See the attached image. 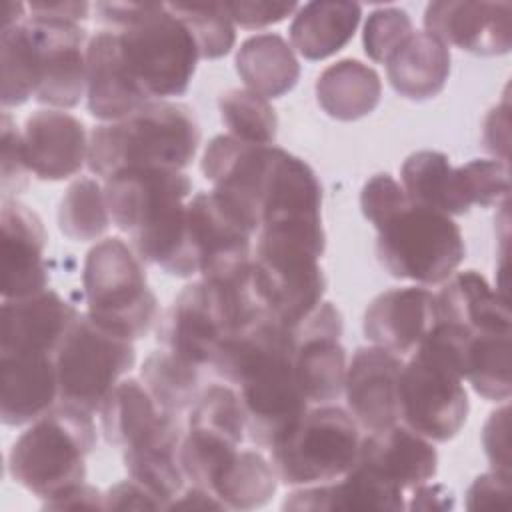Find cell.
I'll return each instance as SVG.
<instances>
[{
	"instance_id": "obj_6",
	"label": "cell",
	"mask_w": 512,
	"mask_h": 512,
	"mask_svg": "<svg viewBox=\"0 0 512 512\" xmlns=\"http://www.w3.org/2000/svg\"><path fill=\"white\" fill-rule=\"evenodd\" d=\"M468 410V392L456 356L430 330L400 370V424L430 442H448L466 424Z\"/></svg>"
},
{
	"instance_id": "obj_47",
	"label": "cell",
	"mask_w": 512,
	"mask_h": 512,
	"mask_svg": "<svg viewBox=\"0 0 512 512\" xmlns=\"http://www.w3.org/2000/svg\"><path fill=\"white\" fill-rule=\"evenodd\" d=\"M508 132V104L502 102L500 106L492 108L484 120V130H482V142L488 152L496 156V160L508 162V150L500 144L498 132Z\"/></svg>"
},
{
	"instance_id": "obj_20",
	"label": "cell",
	"mask_w": 512,
	"mask_h": 512,
	"mask_svg": "<svg viewBox=\"0 0 512 512\" xmlns=\"http://www.w3.org/2000/svg\"><path fill=\"white\" fill-rule=\"evenodd\" d=\"M86 102L94 118L112 122L152 102L128 72L116 30H100L86 42Z\"/></svg>"
},
{
	"instance_id": "obj_27",
	"label": "cell",
	"mask_w": 512,
	"mask_h": 512,
	"mask_svg": "<svg viewBox=\"0 0 512 512\" xmlns=\"http://www.w3.org/2000/svg\"><path fill=\"white\" fill-rule=\"evenodd\" d=\"M390 86L408 100L438 96L450 76V48L428 32H414L386 62Z\"/></svg>"
},
{
	"instance_id": "obj_16",
	"label": "cell",
	"mask_w": 512,
	"mask_h": 512,
	"mask_svg": "<svg viewBox=\"0 0 512 512\" xmlns=\"http://www.w3.org/2000/svg\"><path fill=\"white\" fill-rule=\"evenodd\" d=\"M402 356L380 346H360L346 370L344 396L352 418L364 432H378L400 422L398 380Z\"/></svg>"
},
{
	"instance_id": "obj_4",
	"label": "cell",
	"mask_w": 512,
	"mask_h": 512,
	"mask_svg": "<svg viewBox=\"0 0 512 512\" xmlns=\"http://www.w3.org/2000/svg\"><path fill=\"white\" fill-rule=\"evenodd\" d=\"M324 250L322 220L276 222L258 230L254 276L270 316L290 330L324 302Z\"/></svg>"
},
{
	"instance_id": "obj_26",
	"label": "cell",
	"mask_w": 512,
	"mask_h": 512,
	"mask_svg": "<svg viewBox=\"0 0 512 512\" xmlns=\"http://www.w3.org/2000/svg\"><path fill=\"white\" fill-rule=\"evenodd\" d=\"M362 6L346 0L300 4L288 26L290 46L306 60H324L340 52L356 34Z\"/></svg>"
},
{
	"instance_id": "obj_41",
	"label": "cell",
	"mask_w": 512,
	"mask_h": 512,
	"mask_svg": "<svg viewBox=\"0 0 512 512\" xmlns=\"http://www.w3.org/2000/svg\"><path fill=\"white\" fill-rule=\"evenodd\" d=\"M408 202V196L400 182H396L390 174H374L360 192V208L366 220L374 224V228L392 216L398 208Z\"/></svg>"
},
{
	"instance_id": "obj_3",
	"label": "cell",
	"mask_w": 512,
	"mask_h": 512,
	"mask_svg": "<svg viewBox=\"0 0 512 512\" xmlns=\"http://www.w3.org/2000/svg\"><path fill=\"white\" fill-rule=\"evenodd\" d=\"M198 146L194 110L180 102L154 100L126 118L98 124L90 132L86 164L104 180L126 168L184 170Z\"/></svg>"
},
{
	"instance_id": "obj_1",
	"label": "cell",
	"mask_w": 512,
	"mask_h": 512,
	"mask_svg": "<svg viewBox=\"0 0 512 512\" xmlns=\"http://www.w3.org/2000/svg\"><path fill=\"white\" fill-rule=\"evenodd\" d=\"M294 334L266 314L230 334L210 368L240 396L246 416V438L270 448L306 410L294 376Z\"/></svg>"
},
{
	"instance_id": "obj_45",
	"label": "cell",
	"mask_w": 512,
	"mask_h": 512,
	"mask_svg": "<svg viewBox=\"0 0 512 512\" xmlns=\"http://www.w3.org/2000/svg\"><path fill=\"white\" fill-rule=\"evenodd\" d=\"M104 510H162V504L144 486L128 478L104 492Z\"/></svg>"
},
{
	"instance_id": "obj_28",
	"label": "cell",
	"mask_w": 512,
	"mask_h": 512,
	"mask_svg": "<svg viewBox=\"0 0 512 512\" xmlns=\"http://www.w3.org/2000/svg\"><path fill=\"white\" fill-rule=\"evenodd\" d=\"M380 98V74L356 58H342L326 66L316 80V100L334 120L364 118L376 110Z\"/></svg>"
},
{
	"instance_id": "obj_46",
	"label": "cell",
	"mask_w": 512,
	"mask_h": 512,
	"mask_svg": "<svg viewBox=\"0 0 512 512\" xmlns=\"http://www.w3.org/2000/svg\"><path fill=\"white\" fill-rule=\"evenodd\" d=\"M44 510H104V492L80 482L42 504Z\"/></svg>"
},
{
	"instance_id": "obj_19",
	"label": "cell",
	"mask_w": 512,
	"mask_h": 512,
	"mask_svg": "<svg viewBox=\"0 0 512 512\" xmlns=\"http://www.w3.org/2000/svg\"><path fill=\"white\" fill-rule=\"evenodd\" d=\"M436 324V294L424 286L390 288L366 308L364 336L384 350L410 356Z\"/></svg>"
},
{
	"instance_id": "obj_25",
	"label": "cell",
	"mask_w": 512,
	"mask_h": 512,
	"mask_svg": "<svg viewBox=\"0 0 512 512\" xmlns=\"http://www.w3.org/2000/svg\"><path fill=\"white\" fill-rule=\"evenodd\" d=\"M436 322L468 332H510L508 298L476 270L454 272L436 292Z\"/></svg>"
},
{
	"instance_id": "obj_33",
	"label": "cell",
	"mask_w": 512,
	"mask_h": 512,
	"mask_svg": "<svg viewBox=\"0 0 512 512\" xmlns=\"http://www.w3.org/2000/svg\"><path fill=\"white\" fill-rule=\"evenodd\" d=\"M200 366L172 354L166 348L154 350L140 368V380L158 406L170 414H180L198 400L202 374Z\"/></svg>"
},
{
	"instance_id": "obj_43",
	"label": "cell",
	"mask_w": 512,
	"mask_h": 512,
	"mask_svg": "<svg viewBox=\"0 0 512 512\" xmlns=\"http://www.w3.org/2000/svg\"><path fill=\"white\" fill-rule=\"evenodd\" d=\"M508 404L496 408L482 430V446L492 470L510 474V448H508Z\"/></svg>"
},
{
	"instance_id": "obj_29",
	"label": "cell",
	"mask_w": 512,
	"mask_h": 512,
	"mask_svg": "<svg viewBox=\"0 0 512 512\" xmlns=\"http://www.w3.org/2000/svg\"><path fill=\"white\" fill-rule=\"evenodd\" d=\"M234 64L246 88L266 100L288 94L300 78V62L292 46L276 32L246 38L236 52Z\"/></svg>"
},
{
	"instance_id": "obj_10",
	"label": "cell",
	"mask_w": 512,
	"mask_h": 512,
	"mask_svg": "<svg viewBox=\"0 0 512 512\" xmlns=\"http://www.w3.org/2000/svg\"><path fill=\"white\" fill-rule=\"evenodd\" d=\"M134 364L132 340L80 312L54 352L58 402L94 414Z\"/></svg>"
},
{
	"instance_id": "obj_22",
	"label": "cell",
	"mask_w": 512,
	"mask_h": 512,
	"mask_svg": "<svg viewBox=\"0 0 512 512\" xmlns=\"http://www.w3.org/2000/svg\"><path fill=\"white\" fill-rule=\"evenodd\" d=\"M50 354H0V418L6 426L32 424L58 404Z\"/></svg>"
},
{
	"instance_id": "obj_40",
	"label": "cell",
	"mask_w": 512,
	"mask_h": 512,
	"mask_svg": "<svg viewBox=\"0 0 512 512\" xmlns=\"http://www.w3.org/2000/svg\"><path fill=\"white\" fill-rule=\"evenodd\" d=\"M2 198H14L28 186L30 168L24 156L22 132L10 118L8 110L2 112Z\"/></svg>"
},
{
	"instance_id": "obj_18",
	"label": "cell",
	"mask_w": 512,
	"mask_h": 512,
	"mask_svg": "<svg viewBox=\"0 0 512 512\" xmlns=\"http://www.w3.org/2000/svg\"><path fill=\"white\" fill-rule=\"evenodd\" d=\"M88 142L84 122L64 110H38L22 128L26 164L36 178L48 182L78 174L88 162Z\"/></svg>"
},
{
	"instance_id": "obj_21",
	"label": "cell",
	"mask_w": 512,
	"mask_h": 512,
	"mask_svg": "<svg viewBox=\"0 0 512 512\" xmlns=\"http://www.w3.org/2000/svg\"><path fill=\"white\" fill-rule=\"evenodd\" d=\"M408 494L438 472V452L430 440L404 424L362 434L358 458Z\"/></svg>"
},
{
	"instance_id": "obj_12",
	"label": "cell",
	"mask_w": 512,
	"mask_h": 512,
	"mask_svg": "<svg viewBox=\"0 0 512 512\" xmlns=\"http://www.w3.org/2000/svg\"><path fill=\"white\" fill-rule=\"evenodd\" d=\"M38 48L40 84L34 100L54 110H68L86 96V30L78 22L26 16Z\"/></svg>"
},
{
	"instance_id": "obj_7",
	"label": "cell",
	"mask_w": 512,
	"mask_h": 512,
	"mask_svg": "<svg viewBox=\"0 0 512 512\" xmlns=\"http://www.w3.org/2000/svg\"><path fill=\"white\" fill-rule=\"evenodd\" d=\"M82 286L86 312L132 342L144 338L158 320V300L148 286L144 262L122 238H104L88 250Z\"/></svg>"
},
{
	"instance_id": "obj_39",
	"label": "cell",
	"mask_w": 512,
	"mask_h": 512,
	"mask_svg": "<svg viewBox=\"0 0 512 512\" xmlns=\"http://www.w3.org/2000/svg\"><path fill=\"white\" fill-rule=\"evenodd\" d=\"M414 34L412 18L396 6L376 8L368 14L362 32L364 52L372 62L386 64Z\"/></svg>"
},
{
	"instance_id": "obj_48",
	"label": "cell",
	"mask_w": 512,
	"mask_h": 512,
	"mask_svg": "<svg viewBox=\"0 0 512 512\" xmlns=\"http://www.w3.org/2000/svg\"><path fill=\"white\" fill-rule=\"evenodd\" d=\"M30 14L48 16V18H60L70 22H82L90 14L88 2H68V0H56V2H30L26 4Z\"/></svg>"
},
{
	"instance_id": "obj_38",
	"label": "cell",
	"mask_w": 512,
	"mask_h": 512,
	"mask_svg": "<svg viewBox=\"0 0 512 512\" xmlns=\"http://www.w3.org/2000/svg\"><path fill=\"white\" fill-rule=\"evenodd\" d=\"M462 190L468 206H500L508 204L510 170L508 162L496 158H476L458 166Z\"/></svg>"
},
{
	"instance_id": "obj_34",
	"label": "cell",
	"mask_w": 512,
	"mask_h": 512,
	"mask_svg": "<svg viewBox=\"0 0 512 512\" xmlns=\"http://www.w3.org/2000/svg\"><path fill=\"white\" fill-rule=\"evenodd\" d=\"M26 20V18H24ZM18 22L0 32V62H2V108H14L36 96L40 84V62L36 42L26 26Z\"/></svg>"
},
{
	"instance_id": "obj_13",
	"label": "cell",
	"mask_w": 512,
	"mask_h": 512,
	"mask_svg": "<svg viewBox=\"0 0 512 512\" xmlns=\"http://www.w3.org/2000/svg\"><path fill=\"white\" fill-rule=\"evenodd\" d=\"M104 194L112 224L134 236L186 202L192 182L182 170L126 168L104 180Z\"/></svg>"
},
{
	"instance_id": "obj_44",
	"label": "cell",
	"mask_w": 512,
	"mask_h": 512,
	"mask_svg": "<svg viewBox=\"0 0 512 512\" xmlns=\"http://www.w3.org/2000/svg\"><path fill=\"white\" fill-rule=\"evenodd\" d=\"M510 496V474L490 470L480 474L466 492V506L478 508H504Z\"/></svg>"
},
{
	"instance_id": "obj_49",
	"label": "cell",
	"mask_w": 512,
	"mask_h": 512,
	"mask_svg": "<svg viewBox=\"0 0 512 512\" xmlns=\"http://www.w3.org/2000/svg\"><path fill=\"white\" fill-rule=\"evenodd\" d=\"M454 498L450 490L440 484H422L414 488L406 498V508L410 510H434V508H452Z\"/></svg>"
},
{
	"instance_id": "obj_11",
	"label": "cell",
	"mask_w": 512,
	"mask_h": 512,
	"mask_svg": "<svg viewBox=\"0 0 512 512\" xmlns=\"http://www.w3.org/2000/svg\"><path fill=\"white\" fill-rule=\"evenodd\" d=\"M342 330L340 310L326 300L292 328L294 376L308 404H332L344 392L348 358Z\"/></svg>"
},
{
	"instance_id": "obj_8",
	"label": "cell",
	"mask_w": 512,
	"mask_h": 512,
	"mask_svg": "<svg viewBox=\"0 0 512 512\" xmlns=\"http://www.w3.org/2000/svg\"><path fill=\"white\" fill-rule=\"evenodd\" d=\"M376 230L378 260L398 280L422 286L442 284L466 256L464 236L454 218L410 200Z\"/></svg>"
},
{
	"instance_id": "obj_24",
	"label": "cell",
	"mask_w": 512,
	"mask_h": 512,
	"mask_svg": "<svg viewBox=\"0 0 512 512\" xmlns=\"http://www.w3.org/2000/svg\"><path fill=\"white\" fill-rule=\"evenodd\" d=\"M454 348L462 378L490 402L510 398V332H468L436 322Z\"/></svg>"
},
{
	"instance_id": "obj_17",
	"label": "cell",
	"mask_w": 512,
	"mask_h": 512,
	"mask_svg": "<svg viewBox=\"0 0 512 512\" xmlns=\"http://www.w3.org/2000/svg\"><path fill=\"white\" fill-rule=\"evenodd\" d=\"M78 314L70 302L50 288L26 298L4 300L0 312V354L54 356Z\"/></svg>"
},
{
	"instance_id": "obj_2",
	"label": "cell",
	"mask_w": 512,
	"mask_h": 512,
	"mask_svg": "<svg viewBox=\"0 0 512 512\" xmlns=\"http://www.w3.org/2000/svg\"><path fill=\"white\" fill-rule=\"evenodd\" d=\"M96 18L118 32L124 64L154 100L186 94L200 60L192 32L162 2H98Z\"/></svg>"
},
{
	"instance_id": "obj_50",
	"label": "cell",
	"mask_w": 512,
	"mask_h": 512,
	"mask_svg": "<svg viewBox=\"0 0 512 512\" xmlns=\"http://www.w3.org/2000/svg\"><path fill=\"white\" fill-rule=\"evenodd\" d=\"M168 508H192V510H208V508H216L222 510L224 504L208 490L198 488V486H190L184 488L172 502ZM226 510V508H224Z\"/></svg>"
},
{
	"instance_id": "obj_15",
	"label": "cell",
	"mask_w": 512,
	"mask_h": 512,
	"mask_svg": "<svg viewBox=\"0 0 512 512\" xmlns=\"http://www.w3.org/2000/svg\"><path fill=\"white\" fill-rule=\"evenodd\" d=\"M2 296L26 298L48 288L44 262L48 234L42 218L16 198H2L0 208Z\"/></svg>"
},
{
	"instance_id": "obj_42",
	"label": "cell",
	"mask_w": 512,
	"mask_h": 512,
	"mask_svg": "<svg viewBox=\"0 0 512 512\" xmlns=\"http://www.w3.org/2000/svg\"><path fill=\"white\" fill-rule=\"evenodd\" d=\"M226 12L234 26L258 30L270 24H278L288 16H294L300 4L296 2H264V0H238L224 2Z\"/></svg>"
},
{
	"instance_id": "obj_37",
	"label": "cell",
	"mask_w": 512,
	"mask_h": 512,
	"mask_svg": "<svg viewBox=\"0 0 512 512\" xmlns=\"http://www.w3.org/2000/svg\"><path fill=\"white\" fill-rule=\"evenodd\" d=\"M170 8L192 32L200 58L216 60L234 48L236 28L224 2H176Z\"/></svg>"
},
{
	"instance_id": "obj_36",
	"label": "cell",
	"mask_w": 512,
	"mask_h": 512,
	"mask_svg": "<svg viewBox=\"0 0 512 512\" xmlns=\"http://www.w3.org/2000/svg\"><path fill=\"white\" fill-rule=\"evenodd\" d=\"M218 110L230 136L260 146H272L278 134V116L272 104L248 88L220 94Z\"/></svg>"
},
{
	"instance_id": "obj_9",
	"label": "cell",
	"mask_w": 512,
	"mask_h": 512,
	"mask_svg": "<svg viewBox=\"0 0 512 512\" xmlns=\"http://www.w3.org/2000/svg\"><path fill=\"white\" fill-rule=\"evenodd\" d=\"M362 432L352 414L334 404H316L268 448L276 476L286 486L326 484L356 462Z\"/></svg>"
},
{
	"instance_id": "obj_35",
	"label": "cell",
	"mask_w": 512,
	"mask_h": 512,
	"mask_svg": "<svg viewBox=\"0 0 512 512\" xmlns=\"http://www.w3.org/2000/svg\"><path fill=\"white\" fill-rule=\"evenodd\" d=\"M104 186L94 178L74 180L58 204V228L74 242L98 240L110 226Z\"/></svg>"
},
{
	"instance_id": "obj_30",
	"label": "cell",
	"mask_w": 512,
	"mask_h": 512,
	"mask_svg": "<svg viewBox=\"0 0 512 512\" xmlns=\"http://www.w3.org/2000/svg\"><path fill=\"white\" fill-rule=\"evenodd\" d=\"M400 184L410 202L438 210L448 216H460L470 210L458 166L438 150L412 152L400 166Z\"/></svg>"
},
{
	"instance_id": "obj_23",
	"label": "cell",
	"mask_w": 512,
	"mask_h": 512,
	"mask_svg": "<svg viewBox=\"0 0 512 512\" xmlns=\"http://www.w3.org/2000/svg\"><path fill=\"white\" fill-rule=\"evenodd\" d=\"M182 436L184 430L178 416L166 414L148 438L124 448L122 454L128 478L144 486L162 508H168L186 488V476L180 466Z\"/></svg>"
},
{
	"instance_id": "obj_32",
	"label": "cell",
	"mask_w": 512,
	"mask_h": 512,
	"mask_svg": "<svg viewBox=\"0 0 512 512\" xmlns=\"http://www.w3.org/2000/svg\"><path fill=\"white\" fill-rule=\"evenodd\" d=\"M278 488L272 462L260 450H238L212 484V494L230 510L266 506Z\"/></svg>"
},
{
	"instance_id": "obj_5",
	"label": "cell",
	"mask_w": 512,
	"mask_h": 512,
	"mask_svg": "<svg viewBox=\"0 0 512 512\" xmlns=\"http://www.w3.org/2000/svg\"><path fill=\"white\" fill-rule=\"evenodd\" d=\"M96 440L92 414L58 402L16 438L8 472L16 484L48 500L86 480V458Z\"/></svg>"
},
{
	"instance_id": "obj_14",
	"label": "cell",
	"mask_w": 512,
	"mask_h": 512,
	"mask_svg": "<svg viewBox=\"0 0 512 512\" xmlns=\"http://www.w3.org/2000/svg\"><path fill=\"white\" fill-rule=\"evenodd\" d=\"M424 32L446 46L478 56H500L512 46V4L444 0L424 10Z\"/></svg>"
},
{
	"instance_id": "obj_31",
	"label": "cell",
	"mask_w": 512,
	"mask_h": 512,
	"mask_svg": "<svg viewBox=\"0 0 512 512\" xmlns=\"http://www.w3.org/2000/svg\"><path fill=\"white\" fill-rule=\"evenodd\" d=\"M98 414L104 440L124 450L148 438L170 412L158 406L142 380L122 378L106 396Z\"/></svg>"
}]
</instances>
